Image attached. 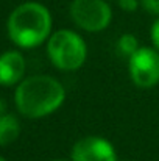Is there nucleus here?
<instances>
[{"mask_svg":"<svg viewBox=\"0 0 159 161\" xmlns=\"http://www.w3.org/2000/svg\"><path fill=\"white\" fill-rule=\"evenodd\" d=\"M66 89L50 75H31L22 80L14 92V102L20 114L30 119L45 117L64 103Z\"/></svg>","mask_w":159,"mask_h":161,"instance_id":"1","label":"nucleus"},{"mask_svg":"<svg viewBox=\"0 0 159 161\" xmlns=\"http://www.w3.org/2000/svg\"><path fill=\"white\" fill-rule=\"evenodd\" d=\"M8 35L11 41L24 49L41 46L52 31V14L38 2H25L14 8L8 17Z\"/></svg>","mask_w":159,"mask_h":161,"instance_id":"2","label":"nucleus"},{"mask_svg":"<svg viewBox=\"0 0 159 161\" xmlns=\"http://www.w3.org/2000/svg\"><path fill=\"white\" fill-rule=\"evenodd\" d=\"M47 53L55 67L59 70L80 69L87 56V47L84 39L73 30H58L50 35L47 42Z\"/></svg>","mask_w":159,"mask_h":161,"instance_id":"3","label":"nucleus"},{"mask_svg":"<svg viewBox=\"0 0 159 161\" xmlns=\"http://www.w3.org/2000/svg\"><path fill=\"white\" fill-rule=\"evenodd\" d=\"M69 13L75 25L89 33L105 30L112 19L111 6L105 0H73Z\"/></svg>","mask_w":159,"mask_h":161,"instance_id":"4","label":"nucleus"},{"mask_svg":"<svg viewBox=\"0 0 159 161\" xmlns=\"http://www.w3.org/2000/svg\"><path fill=\"white\" fill-rule=\"evenodd\" d=\"M128 70L137 88H155L159 83V50L139 47L137 52L128 59Z\"/></svg>","mask_w":159,"mask_h":161,"instance_id":"5","label":"nucleus"},{"mask_svg":"<svg viewBox=\"0 0 159 161\" xmlns=\"http://www.w3.org/2000/svg\"><path fill=\"white\" fill-rule=\"evenodd\" d=\"M72 161H117L114 146L102 136H84L78 139L72 150Z\"/></svg>","mask_w":159,"mask_h":161,"instance_id":"6","label":"nucleus"},{"mask_svg":"<svg viewBox=\"0 0 159 161\" xmlns=\"http://www.w3.org/2000/svg\"><path fill=\"white\" fill-rule=\"evenodd\" d=\"M25 74V59L24 56L9 50L0 55V85L2 86H13L22 81Z\"/></svg>","mask_w":159,"mask_h":161,"instance_id":"7","label":"nucleus"},{"mask_svg":"<svg viewBox=\"0 0 159 161\" xmlns=\"http://www.w3.org/2000/svg\"><path fill=\"white\" fill-rule=\"evenodd\" d=\"M20 133V124L16 116L13 114H3L0 116V146H9L13 144Z\"/></svg>","mask_w":159,"mask_h":161,"instance_id":"8","label":"nucleus"},{"mask_svg":"<svg viewBox=\"0 0 159 161\" xmlns=\"http://www.w3.org/2000/svg\"><path fill=\"white\" fill-rule=\"evenodd\" d=\"M139 47L140 46H139L137 38L134 35H131V33L122 35L117 39V42H115V52H117V55L120 58H125V59H130L133 55L137 52Z\"/></svg>","mask_w":159,"mask_h":161,"instance_id":"9","label":"nucleus"},{"mask_svg":"<svg viewBox=\"0 0 159 161\" xmlns=\"http://www.w3.org/2000/svg\"><path fill=\"white\" fill-rule=\"evenodd\" d=\"M140 6L153 16H159V0H139Z\"/></svg>","mask_w":159,"mask_h":161,"instance_id":"10","label":"nucleus"},{"mask_svg":"<svg viewBox=\"0 0 159 161\" xmlns=\"http://www.w3.org/2000/svg\"><path fill=\"white\" fill-rule=\"evenodd\" d=\"M117 3H119V6H120L123 11H126V13H133V11H136L137 6L140 5L139 0H117Z\"/></svg>","mask_w":159,"mask_h":161,"instance_id":"11","label":"nucleus"},{"mask_svg":"<svg viewBox=\"0 0 159 161\" xmlns=\"http://www.w3.org/2000/svg\"><path fill=\"white\" fill-rule=\"evenodd\" d=\"M151 42H153L155 49L159 50V17L155 20V24L151 25Z\"/></svg>","mask_w":159,"mask_h":161,"instance_id":"12","label":"nucleus"},{"mask_svg":"<svg viewBox=\"0 0 159 161\" xmlns=\"http://www.w3.org/2000/svg\"><path fill=\"white\" fill-rule=\"evenodd\" d=\"M5 114V102L0 99V116H3Z\"/></svg>","mask_w":159,"mask_h":161,"instance_id":"13","label":"nucleus"},{"mask_svg":"<svg viewBox=\"0 0 159 161\" xmlns=\"http://www.w3.org/2000/svg\"><path fill=\"white\" fill-rule=\"evenodd\" d=\"M0 161H6V160H5V158H2V157H0Z\"/></svg>","mask_w":159,"mask_h":161,"instance_id":"14","label":"nucleus"},{"mask_svg":"<svg viewBox=\"0 0 159 161\" xmlns=\"http://www.w3.org/2000/svg\"><path fill=\"white\" fill-rule=\"evenodd\" d=\"M53 161H66V160H53Z\"/></svg>","mask_w":159,"mask_h":161,"instance_id":"15","label":"nucleus"}]
</instances>
